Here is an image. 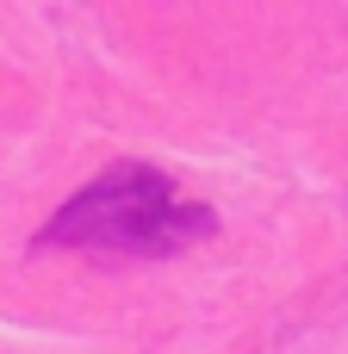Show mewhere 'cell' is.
<instances>
[{
	"label": "cell",
	"instance_id": "6da1fadb",
	"mask_svg": "<svg viewBox=\"0 0 348 354\" xmlns=\"http://www.w3.org/2000/svg\"><path fill=\"white\" fill-rule=\"evenodd\" d=\"M212 230V205L187 199L156 162H118L37 230V249H75L100 261H168Z\"/></svg>",
	"mask_w": 348,
	"mask_h": 354
}]
</instances>
